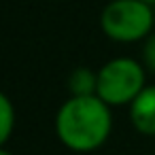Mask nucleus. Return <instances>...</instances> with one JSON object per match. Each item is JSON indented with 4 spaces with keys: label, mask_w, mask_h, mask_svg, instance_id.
I'll list each match as a JSON object with an SVG mask.
<instances>
[{
    "label": "nucleus",
    "mask_w": 155,
    "mask_h": 155,
    "mask_svg": "<svg viewBox=\"0 0 155 155\" xmlns=\"http://www.w3.org/2000/svg\"><path fill=\"white\" fill-rule=\"evenodd\" d=\"M110 106L96 94L68 98L55 117V132L60 142L79 153L96 151L102 147L110 134Z\"/></svg>",
    "instance_id": "f257e3e1"
},
{
    "label": "nucleus",
    "mask_w": 155,
    "mask_h": 155,
    "mask_svg": "<svg viewBox=\"0 0 155 155\" xmlns=\"http://www.w3.org/2000/svg\"><path fill=\"white\" fill-rule=\"evenodd\" d=\"M102 32L115 43H136L151 36L155 7L142 0H110L100 15Z\"/></svg>",
    "instance_id": "f03ea898"
},
{
    "label": "nucleus",
    "mask_w": 155,
    "mask_h": 155,
    "mask_svg": "<svg viewBox=\"0 0 155 155\" xmlns=\"http://www.w3.org/2000/svg\"><path fill=\"white\" fill-rule=\"evenodd\" d=\"M144 87V68L132 58H115L98 70L96 96L108 106L132 104Z\"/></svg>",
    "instance_id": "7ed1b4c3"
},
{
    "label": "nucleus",
    "mask_w": 155,
    "mask_h": 155,
    "mask_svg": "<svg viewBox=\"0 0 155 155\" xmlns=\"http://www.w3.org/2000/svg\"><path fill=\"white\" fill-rule=\"evenodd\" d=\"M130 121L140 134L155 136V85H147L130 104Z\"/></svg>",
    "instance_id": "20e7f679"
},
{
    "label": "nucleus",
    "mask_w": 155,
    "mask_h": 155,
    "mask_svg": "<svg viewBox=\"0 0 155 155\" xmlns=\"http://www.w3.org/2000/svg\"><path fill=\"white\" fill-rule=\"evenodd\" d=\"M68 87L72 96H94L98 89V72L89 68H77L68 77Z\"/></svg>",
    "instance_id": "39448f33"
},
{
    "label": "nucleus",
    "mask_w": 155,
    "mask_h": 155,
    "mask_svg": "<svg viewBox=\"0 0 155 155\" xmlns=\"http://www.w3.org/2000/svg\"><path fill=\"white\" fill-rule=\"evenodd\" d=\"M0 110H2V121H0V142H7L11 138L13 125H15V110L9 100V96H0Z\"/></svg>",
    "instance_id": "423d86ee"
},
{
    "label": "nucleus",
    "mask_w": 155,
    "mask_h": 155,
    "mask_svg": "<svg viewBox=\"0 0 155 155\" xmlns=\"http://www.w3.org/2000/svg\"><path fill=\"white\" fill-rule=\"evenodd\" d=\"M142 53H144V64H147V68L155 74V34H151V36L147 38Z\"/></svg>",
    "instance_id": "0eeeda50"
},
{
    "label": "nucleus",
    "mask_w": 155,
    "mask_h": 155,
    "mask_svg": "<svg viewBox=\"0 0 155 155\" xmlns=\"http://www.w3.org/2000/svg\"><path fill=\"white\" fill-rule=\"evenodd\" d=\"M0 155H13L11 151H7V149H0Z\"/></svg>",
    "instance_id": "6e6552de"
},
{
    "label": "nucleus",
    "mask_w": 155,
    "mask_h": 155,
    "mask_svg": "<svg viewBox=\"0 0 155 155\" xmlns=\"http://www.w3.org/2000/svg\"><path fill=\"white\" fill-rule=\"evenodd\" d=\"M142 2H147V5H151V7H155V0H142Z\"/></svg>",
    "instance_id": "1a4fd4ad"
}]
</instances>
